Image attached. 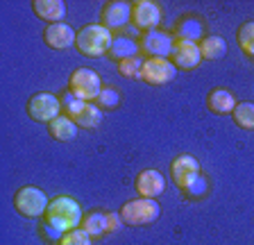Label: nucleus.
<instances>
[{
    "label": "nucleus",
    "mask_w": 254,
    "mask_h": 245,
    "mask_svg": "<svg viewBox=\"0 0 254 245\" xmlns=\"http://www.w3.org/2000/svg\"><path fill=\"white\" fill-rule=\"evenodd\" d=\"M170 177L182 191H189L200 180V161L193 155H180L170 161Z\"/></svg>",
    "instance_id": "6e6552de"
},
{
    "label": "nucleus",
    "mask_w": 254,
    "mask_h": 245,
    "mask_svg": "<svg viewBox=\"0 0 254 245\" xmlns=\"http://www.w3.org/2000/svg\"><path fill=\"white\" fill-rule=\"evenodd\" d=\"M114 37H111V30H107L100 23H89V25L79 27L77 37H75V48L84 57H102V55H109Z\"/></svg>",
    "instance_id": "f03ea898"
},
{
    "label": "nucleus",
    "mask_w": 254,
    "mask_h": 245,
    "mask_svg": "<svg viewBox=\"0 0 254 245\" xmlns=\"http://www.w3.org/2000/svg\"><path fill=\"white\" fill-rule=\"evenodd\" d=\"M48 129H50V136H53L55 141H73L75 136H77V125H75V121L70 116H66V114L55 118V121L48 125Z\"/></svg>",
    "instance_id": "a211bd4d"
},
{
    "label": "nucleus",
    "mask_w": 254,
    "mask_h": 245,
    "mask_svg": "<svg viewBox=\"0 0 254 245\" xmlns=\"http://www.w3.org/2000/svg\"><path fill=\"white\" fill-rule=\"evenodd\" d=\"M200 55L206 61H218L227 55V41L218 34H209L200 41Z\"/></svg>",
    "instance_id": "f3484780"
},
{
    "label": "nucleus",
    "mask_w": 254,
    "mask_h": 245,
    "mask_svg": "<svg viewBox=\"0 0 254 245\" xmlns=\"http://www.w3.org/2000/svg\"><path fill=\"white\" fill-rule=\"evenodd\" d=\"M95 105L100 107V109H116L121 105V93L116 89H111V86H105L100 91V96L95 100Z\"/></svg>",
    "instance_id": "a878e982"
},
{
    "label": "nucleus",
    "mask_w": 254,
    "mask_h": 245,
    "mask_svg": "<svg viewBox=\"0 0 254 245\" xmlns=\"http://www.w3.org/2000/svg\"><path fill=\"white\" fill-rule=\"evenodd\" d=\"M232 118L238 127L254 132V105L252 102H238L236 109L232 112Z\"/></svg>",
    "instance_id": "5701e85b"
},
{
    "label": "nucleus",
    "mask_w": 254,
    "mask_h": 245,
    "mask_svg": "<svg viewBox=\"0 0 254 245\" xmlns=\"http://www.w3.org/2000/svg\"><path fill=\"white\" fill-rule=\"evenodd\" d=\"M132 21V5L125 0H109L102 5L100 11V25L107 30H121Z\"/></svg>",
    "instance_id": "9b49d317"
},
{
    "label": "nucleus",
    "mask_w": 254,
    "mask_h": 245,
    "mask_svg": "<svg viewBox=\"0 0 254 245\" xmlns=\"http://www.w3.org/2000/svg\"><path fill=\"white\" fill-rule=\"evenodd\" d=\"M175 41L177 39L168 32H161V30H152V32H143L141 34V50L150 57H157V59H170L173 55V48H175Z\"/></svg>",
    "instance_id": "1a4fd4ad"
},
{
    "label": "nucleus",
    "mask_w": 254,
    "mask_h": 245,
    "mask_svg": "<svg viewBox=\"0 0 254 245\" xmlns=\"http://www.w3.org/2000/svg\"><path fill=\"white\" fill-rule=\"evenodd\" d=\"M32 9H34V14L39 18L48 21V25L64 23V16H66V5H64L62 0H34Z\"/></svg>",
    "instance_id": "2eb2a0df"
},
{
    "label": "nucleus",
    "mask_w": 254,
    "mask_h": 245,
    "mask_svg": "<svg viewBox=\"0 0 254 245\" xmlns=\"http://www.w3.org/2000/svg\"><path fill=\"white\" fill-rule=\"evenodd\" d=\"M138 46L134 39L129 37H114V43H111V50H109V57L116 59V61H123V59H129V57H138Z\"/></svg>",
    "instance_id": "6ab92c4d"
},
{
    "label": "nucleus",
    "mask_w": 254,
    "mask_h": 245,
    "mask_svg": "<svg viewBox=\"0 0 254 245\" xmlns=\"http://www.w3.org/2000/svg\"><path fill=\"white\" fill-rule=\"evenodd\" d=\"M159 213H161L159 202L150 200V197H136V200H129L121 207V218L129 227H143V225L154 223L159 218Z\"/></svg>",
    "instance_id": "7ed1b4c3"
},
{
    "label": "nucleus",
    "mask_w": 254,
    "mask_h": 245,
    "mask_svg": "<svg viewBox=\"0 0 254 245\" xmlns=\"http://www.w3.org/2000/svg\"><path fill=\"white\" fill-rule=\"evenodd\" d=\"M134 186H136L138 197H150V200H154V197H159L166 191V177L159 171H154V168H145V171H141L136 175Z\"/></svg>",
    "instance_id": "ddd939ff"
},
{
    "label": "nucleus",
    "mask_w": 254,
    "mask_h": 245,
    "mask_svg": "<svg viewBox=\"0 0 254 245\" xmlns=\"http://www.w3.org/2000/svg\"><path fill=\"white\" fill-rule=\"evenodd\" d=\"M75 121V125L77 127H84V129H93V127H98L102 122V112H100V107L95 105V102H86L84 105V109L77 114V116L73 118Z\"/></svg>",
    "instance_id": "412c9836"
},
{
    "label": "nucleus",
    "mask_w": 254,
    "mask_h": 245,
    "mask_svg": "<svg viewBox=\"0 0 254 245\" xmlns=\"http://www.w3.org/2000/svg\"><path fill=\"white\" fill-rule=\"evenodd\" d=\"M59 100H62V109H66V116H70V118L77 116V114L82 112V109H84V105H86L84 100L75 98L73 93H68V91H66V93H64V96L59 98Z\"/></svg>",
    "instance_id": "cd10ccee"
},
{
    "label": "nucleus",
    "mask_w": 254,
    "mask_h": 245,
    "mask_svg": "<svg viewBox=\"0 0 254 245\" xmlns=\"http://www.w3.org/2000/svg\"><path fill=\"white\" fill-rule=\"evenodd\" d=\"M132 23L141 32H152L161 23V9L152 0H136L132 2Z\"/></svg>",
    "instance_id": "9d476101"
},
{
    "label": "nucleus",
    "mask_w": 254,
    "mask_h": 245,
    "mask_svg": "<svg viewBox=\"0 0 254 245\" xmlns=\"http://www.w3.org/2000/svg\"><path fill=\"white\" fill-rule=\"evenodd\" d=\"M175 75H177V66H175L170 59L150 57L143 61L138 80H143L150 86H164V84H168V82L175 80Z\"/></svg>",
    "instance_id": "0eeeda50"
},
{
    "label": "nucleus",
    "mask_w": 254,
    "mask_h": 245,
    "mask_svg": "<svg viewBox=\"0 0 254 245\" xmlns=\"http://www.w3.org/2000/svg\"><path fill=\"white\" fill-rule=\"evenodd\" d=\"M48 204L46 193L39 186H21L14 195V209L25 218H43Z\"/></svg>",
    "instance_id": "39448f33"
},
{
    "label": "nucleus",
    "mask_w": 254,
    "mask_h": 245,
    "mask_svg": "<svg viewBox=\"0 0 254 245\" xmlns=\"http://www.w3.org/2000/svg\"><path fill=\"white\" fill-rule=\"evenodd\" d=\"M79 227L84 229L91 239H100V236L109 234V232H107V213H102V211L89 213V216H84V220H82Z\"/></svg>",
    "instance_id": "aec40b11"
},
{
    "label": "nucleus",
    "mask_w": 254,
    "mask_h": 245,
    "mask_svg": "<svg viewBox=\"0 0 254 245\" xmlns=\"http://www.w3.org/2000/svg\"><path fill=\"white\" fill-rule=\"evenodd\" d=\"M202 21H197V18L193 16H186L184 21L177 23V27H175V34H177V39H186V41H195L202 37Z\"/></svg>",
    "instance_id": "4be33fe9"
},
{
    "label": "nucleus",
    "mask_w": 254,
    "mask_h": 245,
    "mask_svg": "<svg viewBox=\"0 0 254 245\" xmlns=\"http://www.w3.org/2000/svg\"><path fill=\"white\" fill-rule=\"evenodd\" d=\"M143 61H145V59H141V57L123 59V61H118V73H121L123 77H138L141 68H143Z\"/></svg>",
    "instance_id": "393cba45"
},
{
    "label": "nucleus",
    "mask_w": 254,
    "mask_h": 245,
    "mask_svg": "<svg viewBox=\"0 0 254 245\" xmlns=\"http://www.w3.org/2000/svg\"><path fill=\"white\" fill-rule=\"evenodd\" d=\"M102 89L105 86H102L100 75L91 68H75L68 77V93H73L75 98H79L84 102L98 100Z\"/></svg>",
    "instance_id": "20e7f679"
},
{
    "label": "nucleus",
    "mask_w": 254,
    "mask_h": 245,
    "mask_svg": "<svg viewBox=\"0 0 254 245\" xmlns=\"http://www.w3.org/2000/svg\"><path fill=\"white\" fill-rule=\"evenodd\" d=\"M121 220V213H107V232H116Z\"/></svg>",
    "instance_id": "c85d7f7f"
},
{
    "label": "nucleus",
    "mask_w": 254,
    "mask_h": 245,
    "mask_svg": "<svg viewBox=\"0 0 254 245\" xmlns=\"http://www.w3.org/2000/svg\"><path fill=\"white\" fill-rule=\"evenodd\" d=\"M236 98H234L232 91L222 89V86H218V89H213L209 96H206V107L211 109L213 114H232L234 109H236Z\"/></svg>",
    "instance_id": "dca6fc26"
},
{
    "label": "nucleus",
    "mask_w": 254,
    "mask_h": 245,
    "mask_svg": "<svg viewBox=\"0 0 254 245\" xmlns=\"http://www.w3.org/2000/svg\"><path fill=\"white\" fill-rule=\"evenodd\" d=\"M236 39H238L241 50H243L248 57L254 59V21H248V23H243V25L238 27Z\"/></svg>",
    "instance_id": "b1692460"
},
{
    "label": "nucleus",
    "mask_w": 254,
    "mask_h": 245,
    "mask_svg": "<svg viewBox=\"0 0 254 245\" xmlns=\"http://www.w3.org/2000/svg\"><path fill=\"white\" fill-rule=\"evenodd\" d=\"M27 116L37 122H48L50 125L57 116H62V100L55 93H48V91L34 93L27 100Z\"/></svg>",
    "instance_id": "423d86ee"
},
{
    "label": "nucleus",
    "mask_w": 254,
    "mask_h": 245,
    "mask_svg": "<svg viewBox=\"0 0 254 245\" xmlns=\"http://www.w3.org/2000/svg\"><path fill=\"white\" fill-rule=\"evenodd\" d=\"M75 37H77V32L70 25H66V23H53V25H48L43 30V41H46L48 48L53 50L70 48L75 43Z\"/></svg>",
    "instance_id": "4468645a"
},
{
    "label": "nucleus",
    "mask_w": 254,
    "mask_h": 245,
    "mask_svg": "<svg viewBox=\"0 0 254 245\" xmlns=\"http://www.w3.org/2000/svg\"><path fill=\"white\" fill-rule=\"evenodd\" d=\"M170 61H173L177 68H182V70L197 68L200 61H202L200 43L186 41V39H177V41H175V48H173V55H170Z\"/></svg>",
    "instance_id": "f8f14e48"
},
{
    "label": "nucleus",
    "mask_w": 254,
    "mask_h": 245,
    "mask_svg": "<svg viewBox=\"0 0 254 245\" xmlns=\"http://www.w3.org/2000/svg\"><path fill=\"white\" fill-rule=\"evenodd\" d=\"M59 245H93V239L82 227H77L73 232H68V234H64L59 239Z\"/></svg>",
    "instance_id": "bb28decb"
},
{
    "label": "nucleus",
    "mask_w": 254,
    "mask_h": 245,
    "mask_svg": "<svg viewBox=\"0 0 254 245\" xmlns=\"http://www.w3.org/2000/svg\"><path fill=\"white\" fill-rule=\"evenodd\" d=\"M84 220V211L79 207V202L70 195H57L55 200H50L43 216L46 229L55 232V234H68L73 229H77Z\"/></svg>",
    "instance_id": "f257e3e1"
}]
</instances>
